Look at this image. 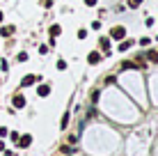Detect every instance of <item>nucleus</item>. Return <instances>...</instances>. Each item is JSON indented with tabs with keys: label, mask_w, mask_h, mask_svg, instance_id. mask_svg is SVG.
<instances>
[{
	"label": "nucleus",
	"mask_w": 158,
	"mask_h": 156,
	"mask_svg": "<svg viewBox=\"0 0 158 156\" xmlns=\"http://www.w3.org/2000/svg\"><path fill=\"white\" fill-rule=\"evenodd\" d=\"M124 37H126V28H124V25H115V28L110 30V39H119L122 41Z\"/></svg>",
	"instance_id": "obj_1"
},
{
	"label": "nucleus",
	"mask_w": 158,
	"mask_h": 156,
	"mask_svg": "<svg viewBox=\"0 0 158 156\" xmlns=\"http://www.w3.org/2000/svg\"><path fill=\"white\" fill-rule=\"evenodd\" d=\"M16 145H19V147H30V145H32V136H19V142H16Z\"/></svg>",
	"instance_id": "obj_2"
},
{
	"label": "nucleus",
	"mask_w": 158,
	"mask_h": 156,
	"mask_svg": "<svg viewBox=\"0 0 158 156\" xmlns=\"http://www.w3.org/2000/svg\"><path fill=\"white\" fill-rule=\"evenodd\" d=\"M14 108H25V96L23 94H14Z\"/></svg>",
	"instance_id": "obj_3"
},
{
	"label": "nucleus",
	"mask_w": 158,
	"mask_h": 156,
	"mask_svg": "<svg viewBox=\"0 0 158 156\" xmlns=\"http://www.w3.org/2000/svg\"><path fill=\"white\" fill-rule=\"evenodd\" d=\"M87 62H89V64H99L101 62V53L99 51H92L89 55H87Z\"/></svg>",
	"instance_id": "obj_4"
},
{
	"label": "nucleus",
	"mask_w": 158,
	"mask_h": 156,
	"mask_svg": "<svg viewBox=\"0 0 158 156\" xmlns=\"http://www.w3.org/2000/svg\"><path fill=\"white\" fill-rule=\"evenodd\" d=\"M35 80H41V78H37V76H32V74H28V76L21 80V85H23V87H30V85H35Z\"/></svg>",
	"instance_id": "obj_5"
},
{
	"label": "nucleus",
	"mask_w": 158,
	"mask_h": 156,
	"mask_svg": "<svg viewBox=\"0 0 158 156\" xmlns=\"http://www.w3.org/2000/svg\"><path fill=\"white\" fill-rule=\"evenodd\" d=\"M99 44H101V51L108 55V53H110V39H108V37H103V39L99 41Z\"/></svg>",
	"instance_id": "obj_6"
},
{
	"label": "nucleus",
	"mask_w": 158,
	"mask_h": 156,
	"mask_svg": "<svg viewBox=\"0 0 158 156\" xmlns=\"http://www.w3.org/2000/svg\"><path fill=\"white\" fill-rule=\"evenodd\" d=\"M37 94L39 96H48L51 94V85H39V87H37Z\"/></svg>",
	"instance_id": "obj_7"
},
{
	"label": "nucleus",
	"mask_w": 158,
	"mask_h": 156,
	"mask_svg": "<svg viewBox=\"0 0 158 156\" xmlns=\"http://www.w3.org/2000/svg\"><path fill=\"white\" fill-rule=\"evenodd\" d=\"M122 69H140V64H138V60H135V62L124 60V62H122Z\"/></svg>",
	"instance_id": "obj_8"
},
{
	"label": "nucleus",
	"mask_w": 158,
	"mask_h": 156,
	"mask_svg": "<svg viewBox=\"0 0 158 156\" xmlns=\"http://www.w3.org/2000/svg\"><path fill=\"white\" fill-rule=\"evenodd\" d=\"M60 152L67 154V156H73V154H76V149H73V147H69V145H62V147H60Z\"/></svg>",
	"instance_id": "obj_9"
},
{
	"label": "nucleus",
	"mask_w": 158,
	"mask_h": 156,
	"mask_svg": "<svg viewBox=\"0 0 158 156\" xmlns=\"http://www.w3.org/2000/svg\"><path fill=\"white\" fill-rule=\"evenodd\" d=\"M147 60H149V62H158V51H147Z\"/></svg>",
	"instance_id": "obj_10"
},
{
	"label": "nucleus",
	"mask_w": 158,
	"mask_h": 156,
	"mask_svg": "<svg viewBox=\"0 0 158 156\" xmlns=\"http://www.w3.org/2000/svg\"><path fill=\"white\" fill-rule=\"evenodd\" d=\"M0 35H2V37H9V35H14V25H7V28H0Z\"/></svg>",
	"instance_id": "obj_11"
},
{
	"label": "nucleus",
	"mask_w": 158,
	"mask_h": 156,
	"mask_svg": "<svg viewBox=\"0 0 158 156\" xmlns=\"http://www.w3.org/2000/svg\"><path fill=\"white\" fill-rule=\"evenodd\" d=\"M131 44H133V41H128V39H122V44H119V51H128V48H131Z\"/></svg>",
	"instance_id": "obj_12"
},
{
	"label": "nucleus",
	"mask_w": 158,
	"mask_h": 156,
	"mask_svg": "<svg viewBox=\"0 0 158 156\" xmlns=\"http://www.w3.org/2000/svg\"><path fill=\"white\" fill-rule=\"evenodd\" d=\"M60 32H62V28H60V25H51V39H55Z\"/></svg>",
	"instance_id": "obj_13"
},
{
	"label": "nucleus",
	"mask_w": 158,
	"mask_h": 156,
	"mask_svg": "<svg viewBox=\"0 0 158 156\" xmlns=\"http://www.w3.org/2000/svg\"><path fill=\"white\" fill-rule=\"evenodd\" d=\"M99 90H92V92H89V101H92V103H96V101H99Z\"/></svg>",
	"instance_id": "obj_14"
},
{
	"label": "nucleus",
	"mask_w": 158,
	"mask_h": 156,
	"mask_svg": "<svg viewBox=\"0 0 158 156\" xmlns=\"http://www.w3.org/2000/svg\"><path fill=\"white\" fill-rule=\"evenodd\" d=\"M69 117H71L69 112H64V115H62V122H60V126H62V129H67V124H69Z\"/></svg>",
	"instance_id": "obj_15"
},
{
	"label": "nucleus",
	"mask_w": 158,
	"mask_h": 156,
	"mask_svg": "<svg viewBox=\"0 0 158 156\" xmlns=\"http://www.w3.org/2000/svg\"><path fill=\"white\" fill-rule=\"evenodd\" d=\"M140 5H142V0H128V7H140Z\"/></svg>",
	"instance_id": "obj_16"
},
{
	"label": "nucleus",
	"mask_w": 158,
	"mask_h": 156,
	"mask_svg": "<svg viewBox=\"0 0 158 156\" xmlns=\"http://www.w3.org/2000/svg\"><path fill=\"white\" fill-rule=\"evenodd\" d=\"M92 117H96V108H89V112H87V120H92Z\"/></svg>",
	"instance_id": "obj_17"
},
{
	"label": "nucleus",
	"mask_w": 158,
	"mask_h": 156,
	"mask_svg": "<svg viewBox=\"0 0 158 156\" xmlns=\"http://www.w3.org/2000/svg\"><path fill=\"white\" fill-rule=\"evenodd\" d=\"M28 60V53H19V62H25Z\"/></svg>",
	"instance_id": "obj_18"
},
{
	"label": "nucleus",
	"mask_w": 158,
	"mask_h": 156,
	"mask_svg": "<svg viewBox=\"0 0 158 156\" xmlns=\"http://www.w3.org/2000/svg\"><path fill=\"white\" fill-rule=\"evenodd\" d=\"M5 136H9V131L5 126H0V138H5Z\"/></svg>",
	"instance_id": "obj_19"
},
{
	"label": "nucleus",
	"mask_w": 158,
	"mask_h": 156,
	"mask_svg": "<svg viewBox=\"0 0 158 156\" xmlns=\"http://www.w3.org/2000/svg\"><path fill=\"white\" fill-rule=\"evenodd\" d=\"M149 44H151V41L147 39V37H142V39H140V46H149Z\"/></svg>",
	"instance_id": "obj_20"
},
{
	"label": "nucleus",
	"mask_w": 158,
	"mask_h": 156,
	"mask_svg": "<svg viewBox=\"0 0 158 156\" xmlns=\"http://www.w3.org/2000/svg\"><path fill=\"white\" fill-rule=\"evenodd\" d=\"M87 37V30H78V39H85Z\"/></svg>",
	"instance_id": "obj_21"
},
{
	"label": "nucleus",
	"mask_w": 158,
	"mask_h": 156,
	"mask_svg": "<svg viewBox=\"0 0 158 156\" xmlns=\"http://www.w3.org/2000/svg\"><path fill=\"white\" fill-rule=\"evenodd\" d=\"M57 69H67V62H64V60H57Z\"/></svg>",
	"instance_id": "obj_22"
},
{
	"label": "nucleus",
	"mask_w": 158,
	"mask_h": 156,
	"mask_svg": "<svg viewBox=\"0 0 158 156\" xmlns=\"http://www.w3.org/2000/svg\"><path fill=\"white\" fill-rule=\"evenodd\" d=\"M85 5H87V7H94V5H96V0H85Z\"/></svg>",
	"instance_id": "obj_23"
},
{
	"label": "nucleus",
	"mask_w": 158,
	"mask_h": 156,
	"mask_svg": "<svg viewBox=\"0 0 158 156\" xmlns=\"http://www.w3.org/2000/svg\"><path fill=\"white\" fill-rule=\"evenodd\" d=\"M41 5H44V7H51L53 2H51V0H41Z\"/></svg>",
	"instance_id": "obj_24"
},
{
	"label": "nucleus",
	"mask_w": 158,
	"mask_h": 156,
	"mask_svg": "<svg viewBox=\"0 0 158 156\" xmlns=\"http://www.w3.org/2000/svg\"><path fill=\"white\" fill-rule=\"evenodd\" d=\"M0 152H5V142L2 140H0Z\"/></svg>",
	"instance_id": "obj_25"
},
{
	"label": "nucleus",
	"mask_w": 158,
	"mask_h": 156,
	"mask_svg": "<svg viewBox=\"0 0 158 156\" xmlns=\"http://www.w3.org/2000/svg\"><path fill=\"white\" fill-rule=\"evenodd\" d=\"M0 23H2V12H0Z\"/></svg>",
	"instance_id": "obj_26"
},
{
	"label": "nucleus",
	"mask_w": 158,
	"mask_h": 156,
	"mask_svg": "<svg viewBox=\"0 0 158 156\" xmlns=\"http://www.w3.org/2000/svg\"><path fill=\"white\" fill-rule=\"evenodd\" d=\"M156 39H158V35H156Z\"/></svg>",
	"instance_id": "obj_27"
}]
</instances>
